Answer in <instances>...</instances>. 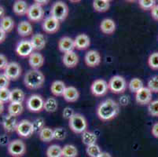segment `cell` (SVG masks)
<instances>
[{
  "instance_id": "cell-32",
  "label": "cell",
  "mask_w": 158,
  "mask_h": 157,
  "mask_svg": "<svg viewBox=\"0 0 158 157\" xmlns=\"http://www.w3.org/2000/svg\"><path fill=\"white\" fill-rule=\"evenodd\" d=\"M97 140V135L94 133H93V132L88 131L87 130L82 134V142H83V143L84 145H87V146L96 144Z\"/></svg>"
},
{
  "instance_id": "cell-37",
  "label": "cell",
  "mask_w": 158,
  "mask_h": 157,
  "mask_svg": "<svg viewBox=\"0 0 158 157\" xmlns=\"http://www.w3.org/2000/svg\"><path fill=\"white\" fill-rule=\"evenodd\" d=\"M86 152L90 157H98L102 152L100 147L97 144H94V145L87 146Z\"/></svg>"
},
{
  "instance_id": "cell-52",
  "label": "cell",
  "mask_w": 158,
  "mask_h": 157,
  "mask_svg": "<svg viewBox=\"0 0 158 157\" xmlns=\"http://www.w3.org/2000/svg\"><path fill=\"white\" fill-rule=\"evenodd\" d=\"M34 3L43 7V6L48 4L49 1L48 0H35V1H34Z\"/></svg>"
},
{
  "instance_id": "cell-26",
  "label": "cell",
  "mask_w": 158,
  "mask_h": 157,
  "mask_svg": "<svg viewBox=\"0 0 158 157\" xmlns=\"http://www.w3.org/2000/svg\"><path fill=\"white\" fill-rule=\"evenodd\" d=\"M66 87L65 83L61 80H55L52 83L51 86V91L56 97L62 96L65 90Z\"/></svg>"
},
{
  "instance_id": "cell-1",
  "label": "cell",
  "mask_w": 158,
  "mask_h": 157,
  "mask_svg": "<svg viewBox=\"0 0 158 157\" xmlns=\"http://www.w3.org/2000/svg\"><path fill=\"white\" fill-rule=\"evenodd\" d=\"M120 112V106L116 101L106 99L99 104L97 108L98 117L102 121H110L116 118Z\"/></svg>"
},
{
  "instance_id": "cell-19",
  "label": "cell",
  "mask_w": 158,
  "mask_h": 157,
  "mask_svg": "<svg viewBox=\"0 0 158 157\" xmlns=\"http://www.w3.org/2000/svg\"><path fill=\"white\" fill-rule=\"evenodd\" d=\"M44 57L39 52H33L32 54L29 56L28 59V63L31 66V69H37L42 67L44 64Z\"/></svg>"
},
{
  "instance_id": "cell-46",
  "label": "cell",
  "mask_w": 158,
  "mask_h": 157,
  "mask_svg": "<svg viewBox=\"0 0 158 157\" xmlns=\"http://www.w3.org/2000/svg\"><path fill=\"white\" fill-rule=\"evenodd\" d=\"M75 114V112L72 108L70 107H66L64 108V110H63L62 112V116L64 119H69V120L73 116V115Z\"/></svg>"
},
{
  "instance_id": "cell-45",
  "label": "cell",
  "mask_w": 158,
  "mask_h": 157,
  "mask_svg": "<svg viewBox=\"0 0 158 157\" xmlns=\"http://www.w3.org/2000/svg\"><path fill=\"white\" fill-rule=\"evenodd\" d=\"M10 80L8 79V77L4 73L0 74V90L8 89L10 86Z\"/></svg>"
},
{
  "instance_id": "cell-35",
  "label": "cell",
  "mask_w": 158,
  "mask_h": 157,
  "mask_svg": "<svg viewBox=\"0 0 158 157\" xmlns=\"http://www.w3.org/2000/svg\"><path fill=\"white\" fill-rule=\"evenodd\" d=\"M143 87H144L143 81L139 78H133L128 83V88L132 93H137Z\"/></svg>"
},
{
  "instance_id": "cell-24",
  "label": "cell",
  "mask_w": 158,
  "mask_h": 157,
  "mask_svg": "<svg viewBox=\"0 0 158 157\" xmlns=\"http://www.w3.org/2000/svg\"><path fill=\"white\" fill-rule=\"evenodd\" d=\"M18 35L21 37H28L32 34V25L27 21H22L18 24L17 28Z\"/></svg>"
},
{
  "instance_id": "cell-22",
  "label": "cell",
  "mask_w": 158,
  "mask_h": 157,
  "mask_svg": "<svg viewBox=\"0 0 158 157\" xmlns=\"http://www.w3.org/2000/svg\"><path fill=\"white\" fill-rule=\"evenodd\" d=\"M30 41L34 48V50H43L47 44L45 36L41 33H36V34L33 35Z\"/></svg>"
},
{
  "instance_id": "cell-33",
  "label": "cell",
  "mask_w": 158,
  "mask_h": 157,
  "mask_svg": "<svg viewBox=\"0 0 158 157\" xmlns=\"http://www.w3.org/2000/svg\"><path fill=\"white\" fill-rule=\"evenodd\" d=\"M40 139L43 142H50L54 140V130L50 127L45 126L41 131L39 133Z\"/></svg>"
},
{
  "instance_id": "cell-47",
  "label": "cell",
  "mask_w": 158,
  "mask_h": 157,
  "mask_svg": "<svg viewBox=\"0 0 158 157\" xmlns=\"http://www.w3.org/2000/svg\"><path fill=\"white\" fill-rule=\"evenodd\" d=\"M9 63L10 62L8 61V58L6 57V56L2 54H0V70H5Z\"/></svg>"
},
{
  "instance_id": "cell-30",
  "label": "cell",
  "mask_w": 158,
  "mask_h": 157,
  "mask_svg": "<svg viewBox=\"0 0 158 157\" xmlns=\"http://www.w3.org/2000/svg\"><path fill=\"white\" fill-rule=\"evenodd\" d=\"M25 99V93L19 88L13 89L10 92V102L14 103H23Z\"/></svg>"
},
{
  "instance_id": "cell-55",
  "label": "cell",
  "mask_w": 158,
  "mask_h": 157,
  "mask_svg": "<svg viewBox=\"0 0 158 157\" xmlns=\"http://www.w3.org/2000/svg\"><path fill=\"white\" fill-rule=\"evenodd\" d=\"M4 112V104L0 101V115L2 114V112Z\"/></svg>"
},
{
  "instance_id": "cell-21",
  "label": "cell",
  "mask_w": 158,
  "mask_h": 157,
  "mask_svg": "<svg viewBox=\"0 0 158 157\" xmlns=\"http://www.w3.org/2000/svg\"><path fill=\"white\" fill-rule=\"evenodd\" d=\"M62 97L67 102L73 103V102H76L78 100L79 97H80V93H79L78 90L74 86H67L64 93H63Z\"/></svg>"
},
{
  "instance_id": "cell-20",
  "label": "cell",
  "mask_w": 158,
  "mask_h": 157,
  "mask_svg": "<svg viewBox=\"0 0 158 157\" xmlns=\"http://www.w3.org/2000/svg\"><path fill=\"white\" fill-rule=\"evenodd\" d=\"M75 48L79 50H86L90 45V39L86 34H80L74 39Z\"/></svg>"
},
{
  "instance_id": "cell-48",
  "label": "cell",
  "mask_w": 158,
  "mask_h": 157,
  "mask_svg": "<svg viewBox=\"0 0 158 157\" xmlns=\"http://www.w3.org/2000/svg\"><path fill=\"white\" fill-rule=\"evenodd\" d=\"M150 14H151L152 17L155 21H158V4H156L152 8V10H150Z\"/></svg>"
},
{
  "instance_id": "cell-3",
  "label": "cell",
  "mask_w": 158,
  "mask_h": 157,
  "mask_svg": "<svg viewBox=\"0 0 158 157\" xmlns=\"http://www.w3.org/2000/svg\"><path fill=\"white\" fill-rule=\"evenodd\" d=\"M70 129L76 134H83L87 129V122L83 115L75 113L73 117L69 120Z\"/></svg>"
},
{
  "instance_id": "cell-41",
  "label": "cell",
  "mask_w": 158,
  "mask_h": 157,
  "mask_svg": "<svg viewBox=\"0 0 158 157\" xmlns=\"http://www.w3.org/2000/svg\"><path fill=\"white\" fill-rule=\"evenodd\" d=\"M148 88L152 93H158V76H154L148 80Z\"/></svg>"
},
{
  "instance_id": "cell-15",
  "label": "cell",
  "mask_w": 158,
  "mask_h": 157,
  "mask_svg": "<svg viewBox=\"0 0 158 157\" xmlns=\"http://www.w3.org/2000/svg\"><path fill=\"white\" fill-rule=\"evenodd\" d=\"M135 101L141 105H149L152 101V92L148 87H143L135 93Z\"/></svg>"
},
{
  "instance_id": "cell-34",
  "label": "cell",
  "mask_w": 158,
  "mask_h": 157,
  "mask_svg": "<svg viewBox=\"0 0 158 157\" xmlns=\"http://www.w3.org/2000/svg\"><path fill=\"white\" fill-rule=\"evenodd\" d=\"M78 149L75 145H65L62 148V157H77Z\"/></svg>"
},
{
  "instance_id": "cell-2",
  "label": "cell",
  "mask_w": 158,
  "mask_h": 157,
  "mask_svg": "<svg viewBox=\"0 0 158 157\" xmlns=\"http://www.w3.org/2000/svg\"><path fill=\"white\" fill-rule=\"evenodd\" d=\"M45 82V76L44 73L37 69L28 70L24 75V86L30 90H37L41 88Z\"/></svg>"
},
{
  "instance_id": "cell-44",
  "label": "cell",
  "mask_w": 158,
  "mask_h": 157,
  "mask_svg": "<svg viewBox=\"0 0 158 157\" xmlns=\"http://www.w3.org/2000/svg\"><path fill=\"white\" fill-rule=\"evenodd\" d=\"M10 92L11 90L8 89L0 90V101L5 104L10 102Z\"/></svg>"
},
{
  "instance_id": "cell-5",
  "label": "cell",
  "mask_w": 158,
  "mask_h": 157,
  "mask_svg": "<svg viewBox=\"0 0 158 157\" xmlns=\"http://www.w3.org/2000/svg\"><path fill=\"white\" fill-rule=\"evenodd\" d=\"M108 87L112 93L120 94L125 92L127 89V82L123 76H114L108 83Z\"/></svg>"
},
{
  "instance_id": "cell-29",
  "label": "cell",
  "mask_w": 158,
  "mask_h": 157,
  "mask_svg": "<svg viewBox=\"0 0 158 157\" xmlns=\"http://www.w3.org/2000/svg\"><path fill=\"white\" fill-rule=\"evenodd\" d=\"M110 2L108 0H94L93 1V8L96 12L104 13L110 10Z\"/></svg>"
},
{
  "instance_id": "cell-53",
  "label": "cell",
  "mask_w": 158,
  "mask_h": 157,
  "mask_svg": "<svg viewBox=\"0 0 158 157\" xmlns=\"http://www.w3.org/2000/svg\"><path fill=\"white\" fill-rule=\"evenodd\" d=\"M6 17V10L2 6L0 5V20Z\"/></svg>"
},
{
  "instance_id": "cell-50",
  "label": "cell",
  "mask_w": 158,
  "mask_h": 157,
  "mask_svg": "<svg viewBox=\"0 0 158 157\" xmlns=\"http://www.w3.org/2000/svg\"><path fill=\"white\" fill-rule=\"evenodd\" d=\"M151 133L154 138H158V122L153 125L151 130Z\"/></svg>"
},
{
  "instance_id": "cell-10",
  "label": "cell",
  "mask_w": 158,
  "mask_h": 157,
  "mask_svg": "<svg viewBox=\"0 0 158 157\" xmlns=\"http://www.w3.org/2000/svg\"><path fill=\"white\" fill-rule=\"evenodd\" d=\"M26 16L32 22H40L44 18V10L42 6L34 3L29 6Z\"/></svg>"
},
{
  "instance_id": "cell-27",
  "label": "cell",
  "mask_w": 158,
  "mask_h": 157,
  "mask_svg": "<svg viewBox=\"0 0 158 157\" xmlns=\"http://www.w3.org/2000/svg\"><path fill=\"white\" fill-rule=\"evenodd\" d=\"M8 114L10 116H14V117H18L22 114L23 111H24V106L22 103H14V102H10L9 105H8Z\"/></svg>"
},
{
  "instance_id": "cell-17",
  "label": "cell",
  "mask_w": 158,
  "mask_h": 157,
  "mask_svg": "<svg viewBox=\"0 0 158 157\" xmlns=\"http://www.w3.org/2000/svg\"><path fill=\"white\" fill-rule=\"evenodd\" d=\"M58 49L61 52L66 54L69 52L73 51L75 48L74 39L69 36H64L58 41Z\"/></svg>"
},
{
  "instance_id": "cell-43",
  "label": "cell",
  "mask_w": 158,
  "mask_h": 157,
  "mask_svg": "<svg viewBox=\"0 0 158 157\" xmlns=\"http://www.w3.org/2000/svg\"><path fill=\"white\" fill-rule=\"evenodd\" d=\"M149 114L153 117H158V100L151 101L148 105Z\"/></svg>"
},
{
  "instance_id": "cell-51",
  "label": "cell",
  "mask_w": 158,
  "mask_h": 157,
  "mask_svg": "<svg viewBox=\"0 0 158 157\" xmlns=\"http://www.w3.org/2000/svg\"><path fill=\"white\" fill-rule=\"evenodd\" d=\"M6 39V32L0 28V43H2Z\"/></svg>"
},
{
  "instance_id": "cell-18",
  "label": "cell",
  "mask_w": 158,
  "mask_h": 157,
  "mask_svg": "<svg viewBox=\"0 0 158 157\" xmlns=\"http://www.w3.org/2000/svg\"><path fill=\"white\" fill-rule=\"evenodd\" d=\"M62 62L65 67L69 68H73L78 64L79 57L74 51L69 52L63 55Z\"/></svg>"
},
{
  "instance_id": "cell-28",
  "label": "cell",
  "mask_w": 158,
  "mask_h": 157,
  "mask_svg": "<svg viewBox=\"0 0 158 157\" xmlns=\"http://www.w3.org/2000/svg\"><path fill=\"white\" fill-rule=\"evenodd\" d=\"M14 26H15V22L11 17L6 16L2 19L0 20V28L5 32H10L14 29Z\"/></svg>"
},
{
  "instance_id": "cell-14",
  "label": "cell",
  "mask_w": 158,
  "mask_h": 157,
  "mask_svg": "<svg viewBox=\"0 0 158 157\" xmlns=\"http://www.w3.org/2000/svg\"><path fill=\"white\" fill-rule=\"evenodd\" d=\"M85 63L88 67L94 68L101 64L102 57L98 51L94 50H89L84 57Z\"/></svg>"
},
{
  "instance_id": "cell-25",
  "label": "cell",
  "mask_w": 158,
  "mask_h": 157,
  "mask_svg": "<svg viewBox=\"0 0 158 157\" xmlns=\"http://www.w3.org/2000/svg\"><path fill=\"white\" fill-rule=\"evenodd\" d=\"M100 29L102 32L106 35H112L116 31V23L110 18L102 20L100 24Z\"/></svg>"
},
{
  "instance_id": "cell-23",
  "label": "cell",
  "mask_w": 158,
  "mask_h": 157,
  "mask_svg": "<svg viewBox=\"0 0 158 157\" xmlns=\"http://www.w3.org/2000/svg\"><path fill=\"white\" fill-rule=\"evenodd\" d=\"M28 8L29 6H28L27 2L23 1V0H17L13 5V11L16 15L19 16V17L27 15Z\"/></svg>"
},
{
  "instance_id": "cell-12",
  "label": "cell",
  "mask_w": 158,
  "mask_h": 157,
  "mask_svg": "<svg viewBox=\"0 0 158 157\" xmlns=\"http://www.w3.org/2000/svg\"><path fill=\"white\" fill-rule=\"evenodd\" d=\"M22 72L21 65L18 62H10L4 70V74L10 80H17L20 78Z\"/></svg>"
},
{
  "instance_id": "cell-42",
  "label": "cell",
  "mask_w": 158,
  "mask_h": 157,
  "mask_svg": "<svg viewBox=\"0 0 158 157\" xmlns=\"http://www.w3.org/2000/svg\"><path fill=\"white\" fill-rule=\"evenodd\" d=\"M139 5L143 10H151L152 8L156 5V1L154 0H140L139 1Z\"/></svg>"
},
{
  "instance_id": "cell-13",
  "label": "cell",
  "mask_w": 158,
  "mask_h": 157,
  "mask_svg": "<svg viewBox=\"0 0 158 157\" xmlns=\"http://www.w3.org/2000/svg\"><path fill=\"white\" fill-rule=\"evenodd\" d=\"M42 28L43 30L47 34H54L59 30L60 22L54 17L50 16L44 20Z\"/></svg>"
},
{
  "instance_id": "cell-8",
  "label": "cell",
  "mask_w": 158,
  "mask_h": 157,
  "mask_svg": "<svg viewBox=\"0 0 158 157\" xmlns=\"http://www.w3.org/2000/svg\"><path fill=\"white\" fill-rule=\"evenodd\" d=\"M16 132L18 135L23 138H28L34 134L32 123L28 119H22L18 122Z\"/></svg>"
},
{
  "instance_id": "cell-6",
  "label": "cell",
  "mask_w": 158,
  "mask_h": 157,
  "mask_svg": "<svg viewBox=\"0 0 158 157\" xmlns=\"http://www.w3.org/2000/svg\"><path fill=\"white\" fill-rule=\"evenodd\" d=\"M7 151L11 156L22 157L26 152V145L21 139H14L9 143Z\"/></svg>"
},
{
  "instance_id": "cell-40",
  "label": "cell",
  "mask_w": 158,
  "mask_h": 157,
  "mask_svg": "<svg viewBox=\"0 0 158 157\" xmlns=\"http://www.w3.org/2000/svg\"><path fill=\"white\" fill-rule=\"evenodd\" d=\"M34 133H40L45 127V120L44 118H37L32 122Z\"/></svg>"
},
{
  "instance_id": "cell-39",
  "label": "cell",
  "mask_w": 158,
  "mask_h": 157,
  "mask_svg": "<svg viewBox=\"0 0 158 157\" xmlns=\"http://www.w3.org/2000/svg\"><path fill=\"white\" fill-rule=\"evenodd\" d=\"M67 136V131L63 127H57L54 130V139L57 141H63Z\"/></svg>"
},
{
  "instance_id": "cell-4",
  "label": "cell",
  "mask_w": 158,
  "mask_h": 157,
  "mask_svg": "<svg viewBox=\"0 0 158 157\" xmlns=\"http://www.w3.org/2000/svg\"><path fill=\"white\" fill-rule=\"evenodd\" d=\"M69 7L65 2L62 1L55 2L51 6V16L61 22L64 21L69 15Z\"/></svg>"
},
{
  "instance_id": "cell-7",
  "label": "cell",
  "mask_w": 158,
  "mask_h": 157,
  "mask_svg": "<svg viewBox=\"0 0 158 157\" xmlns=\"http://www.w3.org/2000/svg\"><path fill=\"white\" fill-rule=\"evenodd\" d=\"M44 100L41 95L31 94L28 97L26 101L27 109L31 112H42L44 107Z\"/></svg>"
},
{
  "instance_id": "cell-38",
  "label": "cell",
  "mask_w": 158,
  "mask_h": 157,
  "mask_svg": "<svg viewBox=\"0 0 158 157\" xmlns=\"http://www.w3.org/2000/svg\"><path fill=\"white\" fill-rule=\"evenodd\" d=\"M148 64L153 70H158V52H153L149 55Z\"/></svg>"
},
{
  "instance_id": "cell-9",
  "label": "cell",
  "mask_w": 158,
  "mask_h": 157,
  "mask_svg": "<svg viewBox=\"0 0 158 157\" xmlns=\"http://www.w3.org/2000/svg\"><path fill=\"white\" fill-rule=\"evenodd\" d=\"M109 90L108 83L106 80L98 79L94 80L90 86V91L95 97H102Z\"/></svg>"
},
{
  "instance_id": "cell-16",
  "label": "cell",
  "mask_w": 158,
  "mask_h": 157,
  "mask_svg": "<svg viewBox=\"0 0 158 157\" xmlns=\"http://www.w3.org/2000/svg\"><path fill=\"white\" fill-rule=\"evenodd\" d=\"M18 123L17 117H14L9 114L6 115L2 121V127L6 133H13L16 131Z\"/></svg>"
},
{
  "instance_id": "cell-54",
  "label": "cell",
  "mask_w": 158,
  "mask_h": 157,
  "mask_svg": "<svg viewBox=\"0 0 158 157\" xmlns=\"http://www.w3.org/2000/svg\"><path fill=\"white\" fill-rule=\"evenodd\" d=\"M98 157H112V155H110L109 152H102L101 153V155H99Z\"/></svg>"
},
{
  "instance_id": "cell-11",
  "label": "cell",
  "mask_w": 158,
  "mask_h": 157,
  "mask_svg": "<svg viewBox=\"0 0 158 157\" xmlns=\"http://www.w3.org/2000/svg\"><path fill=\"white\" fill-rule=\"evenodd\" d=\"M16 53L19 57H29L33 53L32 45H31V41L28 39L21 40L18 43V45L16 47Z\"/></svg>"
},
{
  "instance_id": "cell-49",
  "label": "cell",
  "mask_w": 158,
  "mask_h": 157,
  "mask_svg": "<svg viewBox=\"0 0 158 157\" xmlns=\"http://www.w3.org/2000/svg\"><path fill=\"white\" fill-rule=\"evenodd\" d=\"M10 142H9V138L6 135H2V136H0V145H2V146H5V145H9V143Z\"/></svg>"
},
{
  "instance_id": "cell-31",
  "label": "cell",
  "mask_w": 158,
  "mask_h": 157,
  "mask_svg": "<svg viewBox=\"0 0 158 157\" xmlns=\"http://www.w3.org/2000/svg\"><path fill=\"white\" fill-rule=\"evenodd\" d=\"M58 109V103L55 97H48L44 102V110L49 113H54Z\"/></svg>"
},
{
  "instance_id": "cell-36",
  "label": "cell",
  "mask_w": 158,
  "mask_h": 157,
  "mask_svg": "<svg viewBox=\"0 0 158 157\" xmlns=\"http://www.w3.org/2000/svg\"><path fill=\"white\" fill-rule=\"evenodd\" d=\"M47 157H62V148L58 145H52L47 150Z\"/></svg>"
}]
</instances>
